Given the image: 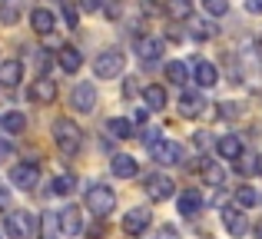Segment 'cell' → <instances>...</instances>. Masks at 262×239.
Instances as JSON below:
<instances>
[{"label":"cell","instance_id":"1","mask_svg":"<svg viewBox=\"0 0 262 239\" xmlns=\"http://www.w3.org/2000/svg\"><path fill=\"white\" fill-rule=\"evenodd\" d=\"M86 209L96 216V220H103V216H110L116 209V196L110 186H103V183H93V186L86 189Z\"/></svg>","mask_w":262,"mask_h":239},{"label":"cell","instance_id":"2","mask_svg":"<svg viewBox=\"0 0 262 239\" xmlns=\"http://www.w3.org/2000/svg\"><path fill=\"white\" fill-rule=\"evenodd\" d=\"M53 140H57V146L63 149L67 156H73L80 149V143H83V136H80V126H77V123L63 117V120L53 123Z\"/></svg>","mask_w":262,"mask_h":239},{"label":"cell","instance_id":"3","mask_svg":"<svg viewBox=\"0 0 262 239\" xmlns=\"http://www.w3.org/2000/svg\"><path fill=\"white\" fill-rule=\"evenodd\" d=\"M123 67H126V57H123L120 50H103L100 57L93 60V73L100 80H116L123 73Z\"/></svg>","mask_w":262,"mask_h":239},{"label":"cell","instance_id":"4","mask_svg":"<svg viewBox=\"0 0 262 239\" xmlns=\"http://www.w3.org/2000/svg\"><path fill=\"white\" fill-rule=\"evenodd\" d=\"M4 229H7V236H10V239H30V233H33L30 213H27V209H20V213H7Z\"/></svg>","mask_w":262,"mask_h":239},{"label":"cell","instance_id":"5","mask_svg":"<svg viewBox=\"0 0 262 239\" xmlns=\"http://www.w3.org/2000/svg\"><path fill=\"white\" fill-rule=\"evenodd\" d=\"M149 153H153V160L156 163H163V166H169V163H179L183 160V146H179V143H173V140H156L153 146H146Z\"/></svg>","mask_w":262,"mask_h":239},{"label":"cell","instance_id":"6","mask_svg":"<svg viewBox=\"0 0 262 239\" xmlns=\"http://www.w3.org/2000/svg\"><path fill=\"white\" fill-rule=\"evenodd\" d=\"M57 226H60L63 236H80V233H83V216H80V209L77 206L60 209V213H57Z\"/></svg>","mask_w":262,"mask_h":239},{"label":"cell","instance_id":"7","mask_svg":"<svg viewBox=\"0 0 262 239\" xmlns=\"http://www.w3.org/2000/svg\"><path fill=\"white\" fill-rule=\"evenodd\" d=\"M10 180H13V186H20V189H33L40 183L37 163H20V166H13L10 169Z\"/></svg>","mask_w":262,"mask_h":239},{"label":"cell","instance_id":"8","mask_svg":"<svg viewBox=\"0 0 262 239\" xmlns=\"http://www.w3.org/2000/svg\"><path fill=\"white\" fill-rule=\"evenodd\" d=\"M70 106H73V110H80V113H90V110H93V106H96V90H93V83H77V86H73Z\"/></svg>","mask_w":262,"mask_h":239},{"label":"cell","instance_id":"9","mask_svg":"<svg viewBox=\"0 0 262 239\" xmlns=\"http://www.w3.org/2000/svg\"><path fill=\"white\" fill-rule=\"evenodd\" d=\"M27 97H30L33 103H50V100L57 97V83H53L50 77H40V80L30 83V93H27Z\"/></svg>","mask_w":262,"mask_h":239},{"label":"cell","instance_id":"10","mask_svg":"<svg viewBox=\"0 0 262 239\" xmlns=\"http://www.w3.org/2000/svg\"><path fill=\"white\" fill-rule=\"evenodd\" d=\"M146 193L153 196L156 203H160V200H169V196H173V180H169V176H163V173H153L146 180Z\"/></svg>","mask_w":262,"mask_h":239},{"label":"cell","instance_id":"11","mask_svg":"<svg viewBox=\"0 0 262 239\" xmlns=\"http://www.w3.org/2000/svg\"><path fill=\"white\" fill-rule=\"evenodd\" d=\"M146 226H149V213H146V209H140V206L129 209V213L123 216V229H126L129 236H140Z\"/></svg>","mask_w":262,"mask_h":239},{"label":"cell","instance_id":"12","mask_svg":"<svg viewBox=\"0 0 262 239\" xmlns=\"http://www.w3.org/2000/svg\"><path fill=\"white\" fill-rule=\"evenodd\" d=\"M57 60H60V70L63 73H77L80 67H83V53H80L77 47H60Z\"/></svg>","mask_w":262,"mask_h":239},{"label":"cell","instance_id":"13","mask_svg":"<svg viewBox=\"0 0 262 239\" xmlns=\"http://www.w3.org/2000/svg\"><path fill=\"white\" fill-rule=\"evenodd\" d=\"M136 173H140V163H136L133 156H126V153L113 156V176H120V180H133Z\"/></svg>","mask_w":262,"mask_h":239},{"label":"cell","instance_id":"14","mask_svg":"<svg viewBox=\"0 0 262 239\" xmlns=\"http://www.w3.org/2000/svg\"><path fill=\"white\" fill-rule=\"evenodd\" d=\"M30 24L37 33H53V27H57V17H53V10H47V7H37V10L30 13Z\"/></svg>","mask_w":262,"mask_h":239},{"label":"cell","instance_id":"15","mask_svg":"<svg viewBox=\"0 0 262 239\" xmlns=\"http://www.w3.org/2000/svg\"><path fill=\"white\" fill-rule=\"evenodd\" d=\"M216 149H219V156H223V160H236V156H243V140H239V136H232V133H226V136H219Z\"/></svg>","mask_w":262,"mask_h":239},{"label":"cell","instance_id":"16","mask_svg":"<svg viewBox=\"0 0 262 239\" xmlns=\"http://www.w3.org/2000/svg\"><path fill=\"white\" fill-rule=\"evenodd\" d=\"M196 83L203 86V90L216 86V83H219V70H216V63H206V60H199V63H196Z\"/></svg>","mask_w":262,"mask_h":239},{"label":"cell","instance_id":"17","mask_svg":"<svg viewBox=\"0 0 262 239\" xmlns=\"http://www.w3.org/2000/svg\"><path fill=\"white\" fill-rule=\"evenodd\" d=\"M203 106H206V100L199 93H179V113L183 117H199Z\"/></svg>","mask_w":262,"mask_h":239},{"label":"cell","instance_id":"18","mask_svg":"<svg viewBox=\"0 0 262 239\" xmlns=\"http://www.w3.org/2000/svg\"><path fill=\"white\" fill-rule=\"evenodd\" d=\"M199 206H203L199 189H186V193H179V216H196Z\"/></svg>","mask_w":262,"mask_h":239},{"label":"cell","instance_id":"19","mask_svg":"<svg viewBox=\"0 0 262 239\" xmlns=\"http://www.w3.org/2000/svg\"><path fill=\"white\" fill-rule=\"evenodd\" d=\"M223 226L229 229L232 236H246V229H249V223H246V216L239 213V209H226V213H223Z\"/></svg>","mask_w":262,"mask_h":239},{"label":"cell","instance_id":"20","mask_svg":"<svg viewBox=\"0 0 262 239\" xmlns=\"http://www.w3.org/2000/svg\"><path fill=\"white\" fill-rule=\"evenodd\" d=\"M20 77H24V67H20V60H4V63H0V83H4V86L20 83Z\"/></svg>","mask_w":262,"mask_h":239},{"label":"cell","instance_id":"21","mask_svg":"<svg viewBox=\"0 0 262 239\" xmlns=\"http://www.w3.org/2000/svg\"><path fill=\"white\" fill-rule=\"evenodd\" d=\"M136 50H140V57L146 60H160V53H163V40H153V37H143V40H136Z\"/></svg>","mask_w":262,"mask_h":239},{"label":"cell","instance_id":"22","mask_svg":"<svg viewBox=\"0 0 262 239\" xmlns=\"http://www.w3.org/2000/svg\"><path fill=\"white\" fill-rule=\"evenodd\" d=\"M143 100H146L149 110H166V90L156 86V83H149L146 90H143Z\"/></svg>","mask_w":262,"mask_h":239},{"label":"cell","instance_id":"23","mask_svg":"<svg viewBox=\"0 0 262 239\" xmlns=\"http://www.w3.org/2000/svg\"><path fill=\"white\" fill-rule=\"evenodd\" d=\"M166 13H169L173 20H189L192 0H166Z\"/></svg>","mask_w":262,"mask_h":239},{"label":"cell","instance_id":"24","mask_svg":"<svg viewBox=\"0 0 262 239\" xmlns=\"http://www.w3.org/2000/svg\"><path fill=\"white\" fill-rule=\"evenodd\" d=\"M203 180H206V186H223L226 183V169L219 166V163H206L203 166Z\"/></svg>","mask_w":262,"mask_h":239},{"label":"cell","instance_id":"25","mask_svg":"<svg viewBox=\"0 0 262 239\" xmlns=\"http://www.w3.org/2000/svg\"><path fill=\"white\" fill-rule=\"evenodd\" d=\"M106 129L116 136V140H129V136H133V123L123 120V117H113V120L106 123Z\"/></svg>","mask_w":262,"mask_h":239},{"label":"cell","instance_id":"26","mask_svg":"<svg viewBox=\"0 0 262 239\" xmlns=\"http://www.w3.org/2000/svg\"><path fill=\"white\" fill-rule=\"evenodd\" d=\"M186 77H189V70H186L183 60H173V63H166V80H169V83L183 86V83H186Z\"/></svg>","mask_w":262,"mask_h":239},{"label":"cell","instance_id":"27","mask_svg":"<svg viewBox=\"0 0 262 239\" xmlns=\"http://www.w3.org/2000/svg\"><path fill=\"white\" fill-rule=\"evenodd\" d=\"M4 129L7 133H24V126H27V120H24V113H4Z\"/></svg>","mask_w":262,"mask_h":239},{"label":"cell","instance_id":"28","mask_svg":"<svg viewBox=\"0 0 262 239\" xmlns=\"http://www.w3.org/2000/svg\"><path fill=\"white\" fill-rule=\"evenodd\" d=\"M20 10H24V7H20V0H4V13H0V20H4L7 27H10V24H17Z\"/></svg>","mask_w":262,"mask_h":239},{"label":"cell","instance_id":"29","mask_svg":"<svg viewBox=\"0 0 262 239\" xmlns=\"http://www.w3.org/2000/svg\"><path fill=\"white\" fill-rule=\"evenodd\" d=\"M40 236H43V239H60L57 213H47V216H43V226H40Z\"/></svg>","mask_w":262,"mask_h":239},{"label":"cell","instance_id":"30","mask_svg":"<svg viewBox=\"0 0 262 239\" xmlns=\"http://www.w3.org/2000/svg\"><path fill=\"white\" fill-rule=\"evenodd\" d=\"M236 203L249 209V206H256V203H259V193H256L252 186H239V189H236Z\"/></svg>","mask_w":262,"mask_h":239},{"label":"cell","instance_id":"31","mask_svg":"<svg viewBox=\"0 0 262 239\" xmlns=\"http://www.w3.org/2000/svg\"><path fill=\"white\" fill-rule=\"evenodd\" d=\"M203 10L209 17H226L229 13V0H203Z\"/></svg>","mask_w":262,"mask_h":239},{"label":"cell","instance_id":"32","mask_svg":"<svg viewBox=\"0 0 262 239\" xmlns=\"http://www.w3.org/2000/svg\"><path fill=\"white\" fill-rule=\"evenodd\" d=\"M236 169H239V173H243V176H252V173H256V156H236Z\"/></svg>","mask_w":262,"mask_h":239},{"label":"cell","instance_id":"33","mask_svg":"<svg viewBox=\"0 0 262 239\" xmlns=\"http://www.w3.org/2000/svg\"><path fill=\"white\" fill-rule=\"evenodd\" d=\"M70 189H73V180H70V176H57V180H53V193L63 196V193H70Z\"/></svg>","mask_w":262,"mask_h":239},{"label":"cell","instance_id":"34","mask_svg":"<svg viewBox=\"0 0 262 239\" xmlns=\"http://www.w3.org/2000/svg\"><path fill=\"white\" fill-rule=\"evenodd\" d=\"M103 4H106V0H80V10H86V13H96Z\"/></svg>","mask_w":262,"mask_h":239},{"label":"cell","instance_id":"35","mask_svg":"<svg viewBox=\"0 0 262 239\" xmlns=\"http://www.w3.org/2000/svg\"><path fill=\"white\" fill-rule=\"evenodd\" d=\"M192 37H196V40H203V37L209 40V37H212V27H209V24H196V30H192Z\"/></svg>","mask_w":262,"mask_h":239},{"label":"cell","instance_id":"36","mask_svg":"<svg viewBox=\"0 0 262 239\" xmlns=\"http://www.w3.org/2000/svg\"><path fill=\"white\" fill-rule=\"evenodd\" d=\"M63 20H67V24H70V27H77V20H80V13H77V10H73V7H63Z\"/></svg>","mask_w":262,"mask_h":239},{"label":"cell","instance_id":"37","mask_svg":"<svg viewBox=\"0 0 262 239\" xmlns=\"http://www.w3.org/2000/svg\"><path fill=\"white\" fill-rule=\"evenodd\" d=\"M10 156H13V146L7 140H0V160H10Z\"/></svg>","mask_w":262,"mask_h":239},{"label":"cell","instance_id":"38","mask_svg":"<svg viewBox=\"0 0 262 239\" xmlns=\"http://www.w3.org/2000/svg\"><path fill=\"white\" fill-rule=\"evenodd\" d=\"M246 10H249V13H262V0H246Z\"/></svg>","mask_w":262,"mask_h":239},{"label":"cell","instance_id":"39","mask_svg":"<svg viewBox=\"0 0 262 239\" xmlns=\"http://www.w3.org/2000/svg\"><path fill=\"white\" fill-rule=\"evenodd\" d=\"M0 209H10V193L0 186Z\"/></svg>","mask_w":262,"mask_h":239},{"label":"cell","instance_id":"40","mask_svg":"<svg viewBox=\"0 0 262 239\" xmlns=\"http://www.w3.org/2000/svg\"><path fill=\"white\" fill-rule=\"evenodd\" d=\"M219 113H223V117H236V103H223V110H219Z\"/></svg>","mask_w":262,"mask_h":239},{"label":"cell","instance_id":"41","mask_svg":"<svg viewBox=\"0 0 262 239\" xmlns=\"http://www.w3.org/2000/svg\"><path fill=\"white\" fill-rule=\"evenodd\" d=\"M160 239H176V229L173 226H163L160 229Z\"/></svg>","mask_w":262,"mask_h":239},{"label":"cell","instance_id":"42","mask_svg":"<svg viewBox=\"0 0 262 239\" xmlns=\"http://www.w3.org/2000/svg\"><path fill=\"white\" fill-rule=\"evenodd\" d=\"M156 10H160L156 4H149V0H143V13H156Z\"/></svg>","mask_w":262,"mask_h":239},{"label":"cell","instance_id":"43","mask_svg":"<svg viewBox=\"0 0 262 239\" xmlns=\"http://www.w3.org/2000/svg\"><path fill=\"white\" fill-rule=\"evenodd\" d=\"M256 173L262 176V156H256Z\"/></svg>","mask_w":262,"mask_h":239},{"label":"cell","instance_id":"44","mask_svg":"<svg viewBox=\"0 0 262 239\" xmlns=\"http://www.w3.org/2000/svg\"><path fill=\"white\" fill-rule=\"evenodd\" d=\"M256 233H259V236H262V226H259V229H256Z\"/></svg>","mask_w":262,"mask_h":239}]
</instances>
